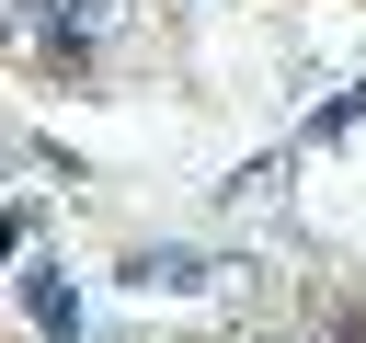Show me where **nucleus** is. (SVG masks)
I'll return each mask as SVG.
<instances>
[{"mask_svg":"<svg viewBox=\"0 0 366 343\" xmlns=\"http://www.w3.org/2000/svg\"><path fill=\"white\" fill-rule=\"evenodd\" d=\"M23 309H34V332H46V343H80V297H69V274H57V263H34V274H23Z\"/></svg>","mask_w":366,"mask_h":343,"instance_id":"nucleus-1","label":"nucleus"},{"mask_svg":"<svg viewBox=\"0 0 366 343\" xmlns=\"http://www.w3.org/2000/svg\"><path fill=\"white\" fill-rule=\"evenodd\" d=\"M206 274V252H137L126 263V286H194Z\"/></svg>","mask_w":366,"mask_h":343,"instance_id":"nucleus-2","label":"nucleus"}]
</instances>
